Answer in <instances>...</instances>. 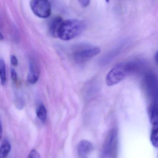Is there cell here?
Instances as JSON below:
<instances>
[{
	"mask_svg": "<svg viewBox=\"0 0 158 158\" xmlns=\"http://www.w3.org/2000/svg\"><path fill=\"white\" fill-rule=\"evenodd\" d=\"M78 152L81 158H87V156L93 150L92 144L87 140L80 141L78 145Z\"/></svg>",
	"mask_w": 158,
	"mask_h": 158,
	"instance_id": "8",
	"label": "cell"
},
{
	"mask_svg": "<svg viewBox=\"0 0 158 158\" xmlns=\"http://www.w3.org/2000/svg\"><path fill=\"white\" fill-rule=\"evenodd\" d=\"M11 150V145L8 141L4 140L0 147V158H6Z\"/></svg>",
	"mask_w": 158,
	"mask_h": 158,
	"instance_id": "11",
	"label": "cell"
},
{
	"mask_svg": "<svg viewBox=\"0 0 158 158\" xmlns=\"http://www.w3.org/2000/svg\"><path fill=\"white\" fill-rule=\"evenodd\" d=\"M3 39V36L2 34V33H1V31H0V40H2Z\"/></svg>",
	"mask_w": 158,
	"mask_h": 158,
	"instance_id": "21",
	"label": "cell"
},
{
	"mask_svg": "<svg viewBox=\"0 0 158 158\" xmlns=\"http://www.w3.org/2000/svg\"><path fill=\"white\" fill-rule=\"evenodd\" d=\"M101 52L98 47L86 48L76 52L74 54V59L76 63L79 64L85 63Z\"/></svg>",
	"mask_w": 158,
	"mask_h": 158,
	"instance_id": "5",
	"label": "cell"
},
{
	"mask_svg": "<svg viewBox=\"0 0 158 158\" xmlns=\"http://www.w3.org/2000/svg\"><path fill=\"white\" fill-rule=\"evenodd\" d=\"M10 61H11V64H12V65L14 66H16L18 65V64L17 58V57H16L15 56H11Z\"/></svg>",
	"mask_w": 158,
	"mask_h": 158,
	"instance_id": "18",
	"label": "cell"
},
{
	"mask_svg": "<svg viewBox=\"0 0 158 158\" xmlns=\"http://www.w3.org/2000/svg\"><path fill=\"white\" fill-rule=\"evenodd\" d=\"M155 59H156V62L157 63L158 62V52H157L156 53V56H155Z\"/></svg>",
	"mask_w": 158,
	"mask_h": 158,
	"instance_id": "20",
	"label": "cell"
},
{
	"mask_svg": "<svg viewBox=\"0 0 158 158\" xmlns=\"http://www.w3.org/2000/svg\"><path fill=\"white\" fill-rule=\"evenodd\" d=\"M0 79L1 84L3 85L6 81V70L4 61L0 58Z\"/></svg>",
	"mask_w": 158,
	"mask_h": 158,
	"instance_id": "13",
	"label": "cell"
},
{
	"mask_svg": "<svg viewBox=\"0 0 158 158\" xmlns=\"http://www.w3.org/2000/svg\"><path fill=\"white\" fill-rule=\"evenodd\" d=\"M86 28L84 21L72 19L62 21L58 30L57 37L63 40H72L81 34Z\"/></svg>",
	"mask_w": 158,
	"mask_h": 158,
	"instance_id": "2",
	"label": "cell"
},
{
	"mask_svg": "<svg viewBox=\"0 0 158 158\" xmlns=\"http://www.w3.org/2000/svg\"><path fill=\"white\" fill-rule=\"evenodd\" d=\"M11 78L13 80V82L16 83L17 82L18 77L17 74L15 70L14 69H12L11 70Z\"/></svg>",
	"mask_w": 158,
	"mask_h": 158,
	"instance_id": "16",
	"label": "cell"
},
{
	"mask_svg": "<svg viewBox=\"0 0 158 158\" xmlns=\"http://www.w3.org/2000/svg\"><path fill=\"white\" fill-rule=\"evenodd\" d=\"M149 118L150 122L153 125V127H158V107L156 103H153L151 105L149 110Z\"/></svg>",
	"mask_w": 158,
	"mask_h": 158,
	"instance_id": "9",
	"label": "cell"
},
{
	"mask_svg": "<svg viewBox=\"0 0 158 158\" xmlns=\"http://www.w3.org/2000/svg\"><path fill=\"white\" fill-rule=\"evenodd\" d=\"M157 82L155 76L149 74L145 79L146 86L149 95L154 99L157 98Z\"/></svg>",
	"mask_w": 158,
	"mask_h": 158,
	"instance_id": "6",
	"label": "cell"
},
{
	"mask_svg": "<svg viewBox=\"0 0 158 158\" xmlns=\"http://www.w3.org/2000/svg\"><path fill=\"white\" fill-rule=\"evenodd\" d=\"M62 21V19L60 17L58 16L54 18L51 22L50 26V31L54 37H57V33L58 30Z\"/></svg>",
	"mask_w": 158,
	"mask_h": 158,
	"instance_id": "10",
	"label": "cell"
},
{
	"mask_svg": "<svg viewBox=\"0 0 158 158\" xmlns=\"http://www.w3.org/2000/svg\"><path fill=\"white\" fill-rule=\"evenodd\" d=\"M37 117L42 122H45L47 118V110L44 106L41 105L39 106L36 111Z\"/></svg>",
	"mask_w": 158,
	"mask_h": 158,
	"instance_id": "12",
	"label": "cell"
},
{
	"mask_svg": "<svg viewBox=\"0 0 158 158\" xmlns=\"http://www.w3.org/2000/svg\"><path fill=\"white\" fill-rule=\"evenodd\" d=\"M158 128L153 127L151 132V140L152 144L155 147L157 148L158 145Z\"/></svg>",
	"mask_w": 158,
	"mask_h": 158,
	"instance_id": "14",
	"label": "cell"
},
{
	"mask_svg": "<svg viewBox=\"0 0 158 158\" xmlns=\"http://www.w3.org/2000/svg\"><path fill=\"white\" fill-rule=\"evenodd\" d=\"M80 5L83 8L87 7L90 4V0H78Z\"/></svg>",
	"mask_w": 158,
	"mask_h": 158,
	"instance_id": "17",
	"label": "cell"
},
{
	"mask_svg": "<svg viewBox=\"0 0 158 158\" xmlns=\"http://www.w3.org/2000/svg\"><path fill=\"white\" fill-rule=\"evenodd\" d=\"M105 1L106 2L109 3V1H110V0H105Z\"/></svg>",
	"mask_w": 158,
	"mask_h": 158,
	"instance_id": "22",
	"label": "cell"
},
{
	"mask_svg": "<svg viewBox=\"0 0 158 158\" xmlns=\"http://www.w3.org/2000/svg\"><path fill=\"white\" fill-rule=\"evenodd\" d=\"M138 64L136 62L130 61L122 62L116 65L107 75L106 83L109 86L117 84L137 71L139 69Z\"/></svg>",
	"mask_w": 158,
	"mask_h": 158,
	"instance_id": "1",
	"label": "cell"
},
{
	"mask_svg": "<svg viewBox=\"0 0 158 158\" xmlns=\"http://www.w3.org/2000/svg\"><path fill=\"white\" fill-rule=\"evenodd\" d=\"M40 72L37 63L33 59H31L29 63V71L27 77V81L30 84H34L39 79Z\"/></svg>",
	"mask_w": 158,
	"mask_h": 158,
	"instance_id": "7",
	"label": "cell"
},
{
	"mask_svg": "<svg viewBox=\"0 0 158 158\" xmlns=\"http://www.w3.org/2000/svg\"><path fill=\"white\" fill-rule=\"evenodd\" d=\"M31 9L38 17L46 19L51 14V6L48 0H31Z\"/></svg>",
	"mask_w": 158,
	"mask_h": 158,
	"instance_id": "4",
	"label": "cell"
},
{
	"mask_svg": "<svg viewBox=\"0 0 158 158\" xmlns=\"http://www.w3.org/2000/svg\"><path fill=\"white\" fill-rule=\"evenodd\" d=\"M2 123H1V120H0V140L2 139Z\"/></svg>",
	"mask_w": 158,
	"mask_h": 158,
	"instance_id": "19",
	"label": "cell"
},
{
	"mask_svg": "<svg viewBox=\"0 0 158 158\" xmlns=\"http://www.w3.org/2000/svg\"><path fill=\"white\" fill-rule=\"evenodd\" d=\"M118 131L113 128L109 133L101 151V158H117Z\"/></svg>",
	"mask_w": 158,
	"mask_h": 158,
	"instance_id": "3",
	"label": "cell"
},
{
	"mask_svg": "<svg viewBox=\"0 0 158 158\" xmlns=\"http://www.w3.org/2000/svg\"><path fill=\"white\" fill-rule=\"evenodd\" d=\"M28 158H40V155L36 150L33 149L30 152Z\"/></svg>",
	"mask_w": 158,
	"mask_h": 158,
	"instance_id": "15",
	"label": "cell"
}]
</instances>
